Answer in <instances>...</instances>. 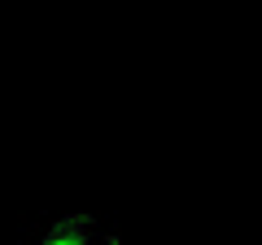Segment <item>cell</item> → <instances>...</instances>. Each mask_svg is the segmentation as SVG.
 <instances>
[{"mask_svg":"<svg viewBox=\"0 0 262 245\" xmlns=\"http://www.w3.org/2000/svg\"><path fill=\"white\" fill-rule=\"evenodd\" d=\"M39 245H92V241H88V219L83 215H66Z\"/></svg>","mask_w":262,"mask_h":245,"instance_id":"cell-1","label":"cell"}]
</instances>
